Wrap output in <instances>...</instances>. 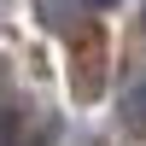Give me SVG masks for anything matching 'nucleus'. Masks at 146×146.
<instances>
[{"label": "nucleus", "instance_id": "f257e3e1", "mask_svg": "<svg viewBox=\"0 0 146 146\" xmlns=\"http://www.w3.org/2000/svg\"><path fill=\"white\" fill-rule=\"evenodd\" d=\"M123 123L135 129V135H146V76H140L135 88L123 94Z\"/></svg>", "mask_w": 146, "mask_h": 146}, {"label": "nucleus", "instance_id": "f03ea898", "mask_svg": "<svg viewBox=\"0 0 146 146\" xmlns=\"http://www.w3.org/2000/svg\"><path fill=\"white\" fill-rule=\"evenodd\" d=\"M88 6H100V12H105V6H117V0H88Z\"/></svg>", "mask_w": 146, "mask_h": 146}]
</instances>
